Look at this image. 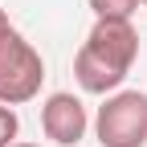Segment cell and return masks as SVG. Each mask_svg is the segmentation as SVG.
I'll list each match as a JSON object with an SVG mask.
<instances>
[{
    "label": "cell",
    "instance_id": "6da1fadb",
    "mask_svg": "<svg viewBox=\"0 0 147 147\" xmlns=\"http://www.w3.org/2000/svg\"><path fill=\"white\" fill-rule=\"evenodd\" d=\"M45 82V61L33 49V41H25L21 33H4L0 37V102L4 106H25L41 94Z\"/></svg>",
    "mask_w": 147,
    "mask_h": 147
},
{
    "label": "cell",
    "instance_id": "7a4b0ae2",
    "mask_svg": "<svg viewBox=\"0 0 147 147\" xmlns=\"http://www.w3.org/2000/svg\"><path fill=\"white\" fill-rule=\"evenodd\" d=\"M94 135L102 147H143L147 143V94L115 90L94 115Z\"/></svg>",
    "mask_w": 147,
    "mask_h": 147
},
{
    "label": "cell",
    "instance_id": "3957f363",
    "mask_svg": "<svg viewBox=\"0 0 147 147\" xmlns=\"http://www.w3.org/2000/svg\"><path fill=\"white\" fill-rule=\"evenodd\" d=\"M41 131L45 139H53L57 147H78L90 131V115H86V102L69 90H57L41 102Z\"/></svg>",
    "mask_w": 147,
    "mask_h": 147
},
{
    "label": "cell",
    "instance_id": "277c9868",
    "mask_svg": "<svg viewBox=\"0 0 147 147\" xmlns=\"http://www.w3.org/2000/svg\"><path fill=\"white\" fill-rule=\"evenodd\" d=\"M82 45L123 74H131V65L139 57V33H135L131 21H94V29L86 33Z\"/></svg>",
    "mask_w": 147,
    "mask_h": 147
},
{
    "label": "cell",
    "instance_id": "5b68a950",
    "mask_svg": "<svg viewBox=\"0 0 147 147\" xmlns=\"http://www.w3.org/2000/svg\"><path fill=\"white\" fill-rule=\"evenodd\" d=\"M74 82H78L86 94L106 98V94H115V90H123L127 74H123V69H115L110 61H102L98 53H90V49L82 45L78 53H74Z\"/></svg>",
    "mask_w": 147,
    "mask_h": 147
},
{
    "label": "cell",
    "instance_id": "8992f818",
    "mask_svg": "<svg viewBox=\"0 0 147 147\" xmlns=\"http://www.w3.org/2000/svg\"><path fill=\"white\" fill-rule=\"evenodd\" d=\"M90 12H94V21H131L139 0H86Z\"/></svg>",
    "mask_w": 147,
    "mask_h": 147
},
{
    "label": "cell",
    "instance_id": "52a82bcc",
    "mask_svg": "<svg viewBox=\"0 0 147 147\" xmlns=\"http://www.w3.org/2000/svg\"><path fill=\"white\" fill-rule=\"evenodd\" d=\"M16 135H21V119H16V110L0 102V147H12Z\"/></svg>",
    "mask_w": 147,
    "mask_h": 147
},
{
    "label": "cell",
    "instance_id": "ba28073f",
    "mask_svg": "<svg viewBox=\"0 0 147 147\" xmlns=\"http://www.w3.org/2000/svg\"><path fill=\"white\" fill-rule=\"evenodd\" d=\"M4 33H12V21H8V12L0 8V37H4Z\"/></svg>",
    "mask_w": 147,
    "mask_h": 147
},
{
    "label": "cell",
    "instance_id": "9c48e42d",
    "mask_svg": "<svg viewBox=\"0 0 147 147\" xmlns=\"http://www.w3.org/2000/svg\"><path fill=\"white\" fill-rule=\"evenodd\" d=\"M12 147H41V143H12Z\"/></svg>",
    "mask_w": 147,
    "mask_h": 147
},
{
    "label": "cell",
    "instance_id": "30bf717a",
    "mask_svg": "<svg viewBox=\"0 0 147 147\" xmlns=\"http://www.w3.org/2000/svg\"><path fill=\"white\" fill-rule=\"evenodd\" d=\"M139 4H143V8H147V0H139Z\"/></svg>",
    "mask_w": 147,
    "mask_h": 147
}]
</instances>
